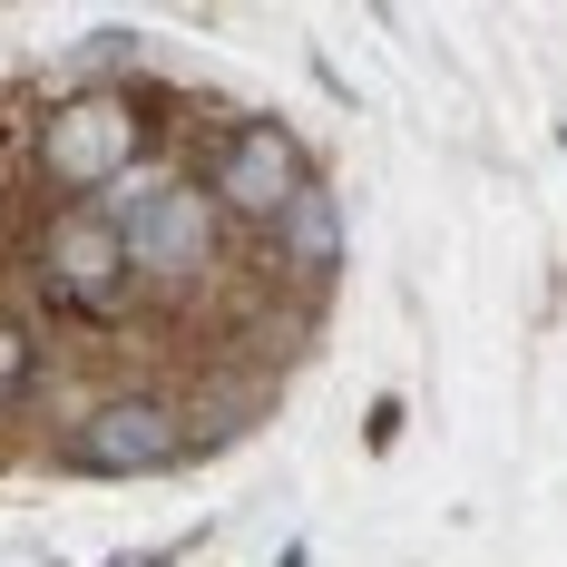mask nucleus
Here are the masks:
<instances>
[{"label": "nucleus", "mask_w": 567, "mask_h": 567, "mask_svg": "<svg viewBox=\"0 0 567 567\" xmlns=\"http://www.w3.org/2000/svg\"><path fill=\"white\" fill-rule=\"evenodd\" d=\"M216 216H226V206H216L196 176H167L147 206H127V216H117V235H127V275H147V284H196L206 265H216V245H226Z\"/></svg>", "instance_id": "1"}, {"label": "nucleus", "mask_w": 567, "mask_h": 567, "mask_svg": "<svg viewBox=\"0 0 567 567\" xmlns=\"http://www.w3.org/2000/svg\"><path fill=\"white\" fill-rule=\"evenodd\" d=\"M127 157H137V109H127L117 89H79V99L40 127V167H50L59 186H79V196H109L117 176H127Z\"/></svg>", "instance_id": "2"}, {"label": "nucleus", "mask_w": 567, "mask_h": 567, "mask_svg": "<svg viewBox=\"0 0 567 567\" xmlns=\"http://www.w3.org/2000/svg\"><path fill=\"white\" fill-rule=\"evenodd\" d=\"M79 470H109V480H147V470H176L186 460V421H176V401L157 392H117L99 401L89 421H79Z\"/></svg>", "instance_id": "3"}, {"label": "nucleus", "mask_w": 567, "mask_h": 567, "mask_svg": "<svg viewBox=\"0 0 567 567\" xmlns=\"http://www.w3.org/2000/svg\"><path fill=\"white\" fill-rule=\"evenodd\" d=\"M40 284H50L69 313H109L117 284H127V235H117V216H99V206L50 216L40 226Z\"/></svg>", "instance_id": "4"}, {"label": "nucleus", "mask_w": 567, "mask_h": 567, "mask_svg": "<svg viewBox=\"0 0 567 567\" xmlns=\"http://www.w3.org/2000/svg\"><path fill=\"white\" fill-rule=\"evenodd\" d=\"M303 186H313V176H303V147H293L284 127H235L226 147H216V176H206V196H216L226 216H245V226H275Z\"/></svg>", "instance_id": "5"}, {"label": "nucleus", "mask_w": 567, "mask_h": 567, "mask_svg": "<svg viewBox=\"0 0 567 567\" xmlns=\"http://www.w3.org/2000/svg\"><path fill=\"white\" fill-rule=\"evenodd\" d=\"M265 245L284 255V275H293V284L333 275V255H342V206L323 196V186H303V196L275 216V226H265Z\"/></svg>", "instance_id": "6"}, {"label": "nucleus", "mask_w": 567, "mask_h": 567, "mask_svg": "<svg viewBox=\"0 0 567 567\" xmlns=\"http://www.w3.org/2000/svg\"><path fill=\"white\" fill-rule=\"evenodd\" d=\"M20 382H30V333L0 323V392H20Z\"/></svg>", "instance_id": "7"}, {"label": "nucleus", "mask_w": 567, "mask_h": 567, "mask_svg": "<svg viewBox=\"0 0 567 567\" xmlns=\"http://www.w3.org/2000/svg\"><path fill=\"white\" fill-rule=\"evenodd\" d=\"M127 567H157V558H127Z\"/></svg>", "instance_id": "8"}]
</instances>
